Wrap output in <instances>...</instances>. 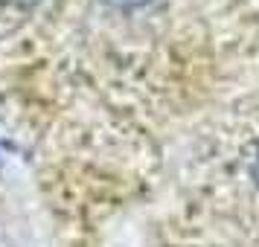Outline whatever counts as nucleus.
<instances>
[{"instance_id":"f257e3e1","label":"nucleus","mask_w":259,"mask_h":247,"mask_svg":"<svg viewBox=\"0 0 259 247\" xmlns=\"http://www.w3.org/2000/svg\"><path fill=\"white\" fill-rule=\"evenodd\" d=\"M102 3L114 6V9H122V12H128V9H140V6H146L149 0H102Z\"/></svg>"},{"instance_id":"f03ea898","label":"nucleus","mask_w":259,"mask_h":247,"mask_svg":"<svg viewBox=\"0 0 259 247\" xmlns=\"http://www.w3.org/2000/svg\"><path fill=\"white\" fill-rule=\"evenodd\" d=\"M6 3H12V6H24V9H29V6H38V3H44V0H6Z\"/></svg>"},{"instance_id":"7ed1b4c3","label":"nucleus","mask_w":259,"mask_h":247,"mask_svg":"<svg viewBox=\"0 0 259 247\" xmlns=\"http://www.w3.org/2000/svg\"><path fill=\"white\" fill-rule=\"evenodd\" d=\"M253 180H256V186H259V149H256V157H253Z\"/></svg>"}]
</instances>
